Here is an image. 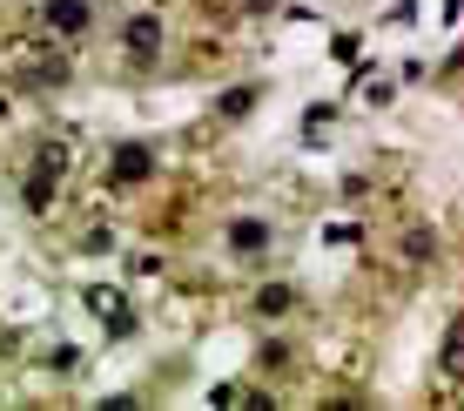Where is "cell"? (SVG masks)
<instances>
[{
    "label": "cell",
    "mask_w": 464,
    "mask_h": 411,
    "mask_svg": "<svg viewBox=\"0 0 464 411\" xmlns=\"http://www.w3.org/2000/svg\"><path fill=\"white\" fill-rule=\"evenodd\" d=\"M243 7H269V0H243Z\"/></svg>",
    "instance_id": "7c38bea8"
},
{
    "label": "cell",
    "mask_w": 464,
    "mask_h": 411,
    "mask_svg": "<svg viewBox=\"0 0 464 411\" xmlns=\"http://www.w3.org/2000/svg\"><path fill=\"white\" fill-rule=\"evenodd\" d=\"M290 304H296V290H290V283H263V290H256V310H263V318H283Z\"/></svg>",
    "instance_id": "9c48e42d"
},
{
    "label": "cell",
    "mask_w": 464,
    "mask_h": 411,
    "mask_svg": "<svg viewBox=\"0 0 464 411\" xmlns=\"http://www.w3.org/2000/svg\"><path fill=\"white\" fill-rule=\"evenodd\" d=\"M149 149H141V142H128V149H115V182L128 189V182H141V176H149Z\"/></svg>",
    "instance_id": "8992f818"
},
{
    "label": "cell",
    "mask_w": 464,
    "mask_h": 411,
    "mask_svg": "<svg viewBox=\"0 0 464 411\" xmlns=\"http://www.w3.org/2000/svg\"><path fill=\"white\" fill-rule=\"evenodd\" d=\"M404 257H411V263H430V257H438V236H430V230H411V236H404Z\"/></svg>",
    "instance_id": "30bf717a"
},
{
    "label": "cell",
    "mask_w": 464,
    "mask_h": 411,
    "mask_svg": "<svg viewBox=\"0 0 464 411\" xmlns=\"http://www.w3.org/2000/svg\"><path fill=\"white\" fill-rule=\"evenodd\" d=\"M88 304L108 318V330H115V338H121L128 324H135V318H128V304H121V290H88Z\"/></svg>",
    "instance_id": "52a82bcc"
},
{
    "label": "cell",
    "mask_w": 464,
    "mask_h": 411,
    "mask_svg": "<svg viewBox=\"0 0 464 411\" xmlns=\"http://www.w3.org/2000/svg\"><path fill=\"white\" fill-rule=\"evenodd\" d=\"M14 74H21L27 88H54L61 82V54H47V47H21V54H14Z\"/></svg>",
    "instance_id": "3957f363"
},
{
    "label": "cell",
    "mask_w": 464,
    "mask_h": 411,
    "mask_svg": "<svg viewBox=\"0 0 464 411\" xmlns=\"http://www.w3.org/2000/svg\"><path fill=\"white\" fill-rule=\"evenodd\" d=\"M121 41H128V54H135L141 68H149V61L162 54V21H155V14H135V21H128V34H121Z\"/></svg>",
    "instance_id": "277c9868"
},
{
    "label": "cell",
    "mask_w": 464,
    "mask_h": 411,
    "mask_svg": "<svg viewBox=\"0 0 464 411\" xmlns=\"http://www.w3.org/2000/svg\"><path fill=\"white\" fill-rule=\"evenodd\" d=\"M438 365H444V377H464V318H451V330H444Z\"/></svg>",
    "instance_id": "ba28073f"
},
{
    "label": "cell",
    "mask_w": 464,
    "mask_h": 411,
    "mask_svg": "<svg viewBox=\"0 0 464 411\" xmlns=\"http://www.w3.org/2000/svg\"><path fill=\"white\" fill-rule=\"evenodd\" d=\"M41 21H47V34L82 41V34H88V0H47V7H41Z\"/></svg>",
    "instance_id": "7a4b0ae2"
},
{
    "label": "cell",
    "mask_w": 464,
    "mask_h": 411,
    "mask_svg": "<svg viewBox=\"0 0 464 411\" xmlns=\"http://www.w3.org/2000/svg\"><path fill=\"white\" fill-rule=\"evenodd\" d=\"M458 7H464V0H444V27H451V21H458Z\"/></svg>",
    "instance_id": "8fae6325"
},
{
    "label": "cell",
    "mask_w": 464,
    "mask_h": 411,
    "mask_svg": "<svg viewBox=\"0 0 464 411\" xmlns=\"http://www.w3.org/2000/svg\"><path fill=\"white\" fill-rule=\"evenodd\" d=\"M68 162H74V142L68 135H47L41 149H34V169H27V210H47V202H54Z\"/></svg>",
    "instance_id": "6da1fadb"
},
{
    "label": "cell",
    "mask_w": 464,
    "mask_h": 411,
    "mask_svg": "<svg viewBox=\"0 0 464 411\" xmlns=\"http://www.w3.org/2000/svg\"><path fill=\"white\" fill-rule=\"evenodd\" d=\"M229 250H236V257H263V250H269V223H256V216L229 223Z\"/></svg>",
    "instance_id": "5b68a950"
}]
</instances>
